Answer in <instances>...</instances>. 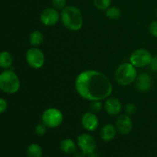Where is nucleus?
<instances>
[{
    "mask_svg": "<svg viewBox=\"0 0 157 157\" xmlns=\"http://www.w3.org/2000/svg\"><path fill=\"white\" fill-rule=\"evenodd\" d=\"M75 90L84 99L90 101L107 99L113 92L109 78L101 72L94 70L82 71L75 82Z\"/></svg>",
    "mask_w": 157,
    "mask_h": 157,
    "instance_id": "obj_1",
    "label": "nucleus"
},
{
    "mask_svg": "<svg viewBox=\"0 0 157 157\" xmlns=\"http://www.w3.org/2000/svg\"><path fill=\"white\" fill-rule=\"evenodd\" d=\"M61 20L64 27L70 31L76 32L82 28L84 19L79 8L66 6L61 12Z\"/></svg>",
    "mask_w": 157,
    "mask_h": 157,
    "instance_id": "obj_2",
    "label": "nucleus"
},
{
    "mask_svg": "<svg viewBox=\"0 0 157 157\" xmlns=\"http://www.w3.org/2000/svg\"><path fill=\"white\" fill-rule=\"evenodd\" d=\"M137 72L134 66L130 63H124L118 66L115 72V79L121 86H127L136 81Z\"/></svg>",
    "mask_w": 157,
    "mask_h": 157,
    "instance_id": "obj_3",
    "label": "nucleus"
},
{
    "mask_svg": "<svg viewBox=\"0 0 157 157\" xmlns=\"http://www.w3.org/2000/svg\"><path fill=\"white\" fill-rule=\"evenodd\" d=\"M20 88V81L13 71L6 70L0 74V89L3 92L12 94Z\"/></svg>",
    "mask_w": 157,
    "mask_h": 157,
    "instance_id": "obj_4",
    "label": "nucleus"
},
{
    "mask_svg": "<svg viewBox=\"0 0 157 157\" xmlns=\"http://www.w3.org/2000/svg\"><path fill=\"white\" fill-rule=\"evenodd\" d=\"M64 117L61 110L51 107L44 111L41 116V121L49 128H56L63 122Z\"/></svg>",
    "mask_w": 157,
    "mask_h": 157,
    "instance_id": "obj_5",
    "label": "nucleus"
},
{
    "mask_svg": "<svg viewBox=\"0 0 157 157\" xmlns=\"http://www.w3.org/2000/svg\"><path fill=\"white\" fill-rule=\"evenodd\" d=\"M151 53L145 48H139L132 52L130 56V63L135 67H144L149 65L151 61Z\"/></svg>",
    "mask_w": 157,
    "mask_h": 157,
    "instance_id": "obj_6",
    "label": "nucleus"
},
{
    "mask_svg": "<svg viewBox=\"0 0 157 157\" xmlns=\"http://www.w3.org/2000/svg\"><path fill=\"white\" fill-rule=\"evenodd\" d=\"M25 58L28 64L34 69H39L42 67L45 61L42 51L36 47L29 49L26 52Z\"/></svg>",
    "mask_w": 157,
    "mask_h": 157,
    "instance_id": "obj_7",
    "label": "nucleus"
},
{
    "mask_svg": "<svg viewBox=\"0 0 157 157\" xmlns=\"http://www.w3.org/2000/svg\"><path fill=\"white\" fill-rule=\"evenodd\" d=\"M61 19V14L54 7L46 8L40 15V21L46 26H53Z\"/></svg>",
    "mask_w": 157,
    "mask_h": 157,
    "instance_id": "obj_8",
    "label": "nucleus"
},
{
    "mask_svg": "<svg viewBox=\"0 0 157 157\" xmlns=\"http://www.w3.org/2000/svg\"><path fill=\"white\" fill-rule=\"evenodd\" d=\"M78 144L83 152V154H91L96 149V141L91 135L83 133L78 137Z\"/></svg>",
    "mask_w": 157,
    "mask_h": 157,
    "instance_id": "obj_9",
    "label": "nucleus"
},
{
    "mask_svg": "<svg viewBox=\"0 0 157 157\" xmlns=\"http://www.w3.org/2000/svg\"><path fill=\"white\" fill-rule=\"evenodd\" d=\"M117 130L123 135H127L131 132L133 128V121L130 116L123 114L118 117L116 121Z\"/></svg>",
    "mask_w": 157,
    "mask_h": 157,
    "instance_id": "obj_10",
    "label": "nucleus"
},
{
    "mask_svg": "<svg viewBox=\"0 0 157 157\" xmlns=\"http://www.w3.org/2000/svg\"><path fill=\"white\" fill-rule=\"evenodd\" d=\"M81 124L84 129L89 132L94 131L99 125V120L93 112H87L81 117Z\"/></svg>",
    "mask_w": 157,
    "mask_h": 157,
    "instance_id": "obj_11",
    "label": "nucleus"
},
{
    "mask_svg": "<svg viewBox=\"0 0 157 157\" xmlns=\"http://www.w3.org/2000/svg\"><path fill=\"white\" fill-rule=\"evenodd\" d=\"M104 110L111 116H116L119 114L122 110V104L121 102L115 98H108L106 102L104 103Z\"/></svg>",
    "mask_w": 157,
    "mask_h": 157,
    "instance_id": "obj_12",
    "label": "nucleus"
},
{
    "mask_svg": "<svg viewBox=\"0 0 157 157\" xmlns=\"http://www.w3.org/2000/svg\"><path fill=\"white\" fill-rule=\"evenodd\" d=\"M136 87L140 91L147 92L152 87V78L148 73H141L136 78Z\"/></svg>",
    "mask_w": 157,
    "mask_h": 157,
    "instance_id": "obj_13",
    "label": "nucleus"
},
{
    "mask_svg": "<svg viewBox=\"0 0 157 157\" xmlns=\"http://www.w3.org/2000/svg\"><path fill=\"white\" fill-rule=\"evenodd\" d=\"M117 134V128L113 124H106L101 128V137L104 141H111Z\"/></svg>",
    "mask_w": 157,
    "mask_h": 157,
    "instance_id": "obj_14",
    "label": "nucleus"
},
{
    "mask_svg": "<svg viewBox=\"0 0 157 157\" xmlns=\"http://www.w3.org/2000/svg\"><path fill=\"white\" fill-rule=\"evenodd\" d=\"M12 61L13 58L9 52L4 51L0 52V67L5 69L10 68L12 64Z\"/></svg>",
    "mask_w": 157,
    "mask_h": 157,
    "instance_id": "obj_15",
    "label": "nucleus"
},
{
    "mask_svg": "<svg viewBox=\"0 0 157 157\" xmlns=\"http://www.w3.org/2000/svg\"><path fill=\"white\" fill-rule=\"evenodd\" d=\"M61 150L64 153H67V154H71L73 153L76 150V146L74 141L71 139H64L61 141V144H60Z\"/></svg>",
    "mask_w": 157,
    "mask_h": 157,
    "instance_id": "obj_16",
    "label": "nucleus"
},
{
    "mask_svg": "<svg viewBox=\"0 0 157 157\" xmlns=\"http://www.w3.org/2000/svg\"><path fill=\"white\" fill-rule=\"evenodd\" d=\"M29 42L33 47H38L43 42V35L40 31H34L29 37Z\"/></svg>",
    "mask_w": 157,
    "mask_h": 157,
    "instance_id": "obj_17",
    "label": "nucleus"
},
{
    "mask_svg": "<svg viewBox=\"0 0 157 157\" xmlns=\"http://www.w3.org/2000/svg\"><path fill=\"white\" fill-rule=\"evenodd\" d=\"M28 157H41L42 149L38 144H32L27 149Z\"/></svg>",
    "mask_w": 157,
    "mask_h": 157,
    "instance_id": "obj_18",
    "label": "nucleus"
},
{
    "mask_svg": "<svg viewBox=\"0 0 157 157\" xmlns=\"http://www.w3.org/2000/svg\"><path fill=\"white\" fill-rule=\"evenodd\" d=\"M105 12L107 18L112 20L118 19L121 15V9L117 6H110Z\"/></svg>",
    "mask_w": 157,
    "mask_h": 157,
    "instance_id": "obj_19",
    "label": "nucleus"
},
{
    "mask_svg": "<svg viewBox=\"0 0 157 157\" xmlns=\"http://www.w3.org/2000/svg\"><path fill=\"white\" fill-rule=\"evenodd\" d=\"M112 0H94V5L98 9L106 11L111 5Z\"/></svg>",
    "mask_w": 157,
    "mask_h": 157,
    "instance_id": "obj_20",
    "label": "nucleus"
},
{
    "mask_svg": "<svg viewBox=\"0 0 157 157\" xmlns=\"http://www.w3.org/2000/svg\"><path fill=\"white\" fill-rule=\"evenodd\" d=\"M52 6L57 10H62L67 6V0H52Z\"/></svg>",
    "mask_w": 157,
    "mask_h": 157,
    "instance_id": "obj_21",
    "label": "nucleus"
},
{
    "mask_svg": "<svg viewBox=\"0 0 157 157\" xmlns=\"http://www.w3.org/2000/svg\"><path fill=\"white\" fill-rule=\"evenodd\" d=\"M90 107L93 113H97V112H99L102 109L103 104L101 102V101H92L90 105Z\"/></svg>",
    "mask_w": 157,
    "mask_h": 157,
    "instance_id": "obj_22",
    "label": "nucleus"
},
{
    "mask_svg": "<svg viewBox=\"0 0 157 157\" xmlns=\"http://www.w3.org/2000/svg\"><path fill=\"white\" fill-rule=\"evenodd\" d=\"M47 126L43 124V123L42 124H39L35 127V131L38 136H44L45 134L46 131H47Z\"/></svg>",
    "mask_w": 157,
    "mask_h": 157,
    "instance_id": "obj_23",
    "label": "nucleus"
},
{
    "mask_svg": "<svg viewBox=\"0 0 157 157\" xmlns=\"http://www.w3.org/2000/svg\"><path fill=\"white\" fill-rule=\"evenodd\" d=\"M136 110V107L134 104L133 103H130V104H128L126 105L125 107V111L126 114L129 115V116H131L133 113H135Z\"/></svg>",
    "mask_w": 157,
    "mask_h": 157,
    "instance_id": "obj_24",
    "label": "nucleus"
},
{
    "mask_svg": "<svg viewBox=\"0 0 157 157\" xmlns=\"http://www.w3.org/2000/svg\"><path fill=\"white\" fill-rule=\"evenodd\" d=\"M149 31H150V33L151 34L153 37H156L157 38V20L153 21V22L150 25Z\"/></svg>",
    "mask_w": 157,
    "mask_h": 157,
    "instance_id": "obj_25",
    "label": "nucleus"
},
{
    "mask_svg": "<svg viewBox=\"0 0 157 157\" xmlns=\"http://www.w3.org/2000/svg\"><path fill=\"white\" fill-rule=\"evenodd\" d=\"M149 66H150V68L152 71L157 72V56H154L152 58Z\"/></svg>",
    "mask_w": 157,
    "mask_h": 157,
    "instance_id": "obj_26",
    "label": "nucleus"
},
{
    "mask_svg": "<svg viewBox=\"0 0 157 157\" xmlns=\"http://www.w3.org/2000/svg\"><path fill=\"white\" fill-rule=\"evenodd\" d=\"M8 107L7 101L3 98H0V113H3L6 110Z\"/></svg>",
    "mask_w": 157,
    "mask_h": 157,
    "instance_id": "obj_27",
    "label": "nucleus"
}]
</instances>
